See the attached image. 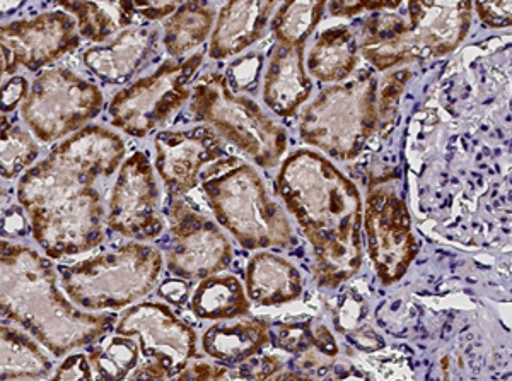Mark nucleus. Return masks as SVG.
<instances>
[{
  "mask_svg": "<svg viewBox=\"0 0 512 381\" xmlns=\"http://www.w3.org/2000/svg\"><path fill=\"white\" fill-rule=\"evenodd\" d=\"M125 142L89 125L62 139L18 183V202L47 257L59 260L89 252L105 240L106 211L96 182L120 170Z\"/></svg>",
  "mask_w": 512,
  "mask_h": 381,
  "instance_id": "nucleus-1",
  "label": "nucleus"
},
{
  "mask_svg": "<svg viewBox=\"0 0 512 381\" xmlns=\"http://www.w3.org/2000/svg\"><path fill=\"white\" fill-rule=\"evenodd\" d=\"M275 185L311 243L318 284L349 281L362 264V202L354 183L321 154L299 149L282 163Z\"/></svg>",
  "mask_w": 512,
  "mask_h": 381,
  "instance_id": "nucleus-2",
  "label": "nucleus"
},
{
  "mask_svg": "<svg viewBox=\"0 0 512 381\" xmlns=\"http://www.w3.org/2000/svg\"><path fill=\"white\" fill-rule=\"evenodd\" d=\"M52 262L30 247L2 240L0 306L2 315L62 358L91 346L113 329V315H93L65 298Z\"/></svg>",
  "mask_w": 512,
  "mask_h": 381,
  "instance_id": "nucleus-3",
  "label": "nucleus"
},
{
  "mask_svg": "<svg viewBox=\"0 0 512 381\" xmlns=\"http://www.w3.org/2000/svg\"><path fill=\"white\" fill-rule=\"evenodd\" d=\"M202 188L217 223L246 250L296 247L294 229L284 211L267 192L253 166L227 159L221 170L205 173Z\"/></svg>",
  "mask_w": 512,
  "mask_h": 381,
  "instance_id": "nucleus-4",
  "label": "nucleus"
},
{
  "mask_svg": "<svg viewBox=\"0 0 512 381\" xmlns=\"http://www.w3.org/2000/svg\"><path fill=\"white\" fill-rule=\"evenodd\" d=\"M163 262L158 248L130 241L79 264L60 265V281L70 301L82 310H122L151 293Z\"/></svg>",
  "mask_w": 512,
  "mask_h": 381,
  "instance_id": "nucleus-5",
  "label": "nucleus"
},
{
  "mask_svg": "<svg viewBox=\"0 0 512 381\" xmlns=\"http://www.w3.org/2000/svg\"><path fill=\"white\" fill-rule=\"evenodd\" d=\"M378 81L369 72L323 89L301 117L303 141L335 159H354L378 129Z\"/></svg>",
  "mask_w": 512,
  "mask_h": 381,
  "instance_id": "nucleus-6",
  "label": "nucleus"
},
{
  "mask_svg": "<svg viewBox=\"0 0 512 381\" xmlns=\"http://www.w3.org/2000/svg\"><path fill=\"white\" fill-rule=\"evenodd\" d=\"M190 108L195 118L212 125L260 168H274L286 153V129L255 101L234 93L224 74L200 77L193 84Z\"/></svg>",
  "mask_w": 512,
  "mask_h": 381,
  "instance_id": "nucleus-7",
  "label": "nucleus"
},
{
  "mask_svg": "<svg viewBox=\"0 0 512 381\" xmlns=\"http://www.w3.org/2000/svg\"><path fill=\"white\" fill-rule=\"evenodd\" d=\"M98 86L69 69H48L31 84L21 105L24 124L41 142H55L84 129L103 110Z\"/></svg>",
  "mask_w": 512,
  "mask_h": 381,
  "instance_id": "nucleus-8",
  "label": "nucleus"
},
{
  "mask_svg": "<svg viewBox=\"0 0 512 381\" xmlns=\"http://www.w3.org/2000/svg\"><path fill=\"white\" fill-rule=\"evenodd\" d=\"M202 62L204 53L166 60L158 71L115 94L108 110L113 127L142 139L166 124L192 98V79Z\"/></svg>",
  "mask_w": 512,
  "mask_h": 381,
  "instance_id": "nucleus-9",
  "label": "nucleus"
},
{
  "mask_svg": "<svg viewBox=\"0 0 512 381\" xmlns=\"http://www.w3.org/2000/svg\"><path fill=\"white\" fill-rule=\"evenodd\" d=\"M115 332L139 339L142 363L130 380H171L197 358L195 330L163 303L130 306Z\"/></svg>",
  "mask_w": 512,
  "mask_h": 381,
  "instance_id": "nucleus-10",
  "label": "nucleus"
},
{
  "mask_svg": "<svg viewBox=\"0 0 512 381\" xmlns=\"http://www.w3.org/2000/svg\"><path fill=\"white\" fill-rule=\"evenodd\" d=\"M168 221L166 267L173 276L202 281L233 262V247L221 224L195 211L185 200H169Z\"/></svg>",
  "mask_w": 512,
  "mask_h": 381,
  "instance_id": "nucleus-11",
  "label": "nucleus"
},
{
  "mask_svg": "<svg viewBox=\"0 0 512 381\" xmlns=\"http://www.w3.org/2000/svg\"><path fill=\"white\" fill-rule=\"evenodd\" d=\"M367 252L379 281L390 286L407 274L417 255V240L407 204L390 183L369 190L364 209Z\"/></svg>",
  "mask_w": 512,
  "mask_h": 381,
  "instance_id": "nucleus-12",
  "label": "nucleus"
},
{
  "mask_svg": "<svg viewBox=\"0 0 512 381\" xmlns=\"http://www.w3.org/2000/svg\"><path fill=\"white\" fill-rule=\"evenodd\" d=\"M81 38L77 19L62 11L4 24L0 30L2 76H11L21 65L38 72L77 50Z\"/></svg>",
  "mask_w": 512,
  "mask_h": 381,
  "instance_id": "nucleus-13",
  "label": "nucleus"
},
{
  "mask_svg": "<svg viewBox=\"0 0 512 381\" xmlns=\"http://www.w3.org/2000/svg\"><path fill=\"white\" fill-rule=\"evenodd\" d=\"M159 202L161 194L151 161L137 151L118 170L106 223L111 231L132 240H156L164 231Z\"/></svg>",
  "mask_w": 512,
  "mask_h": 381,
  "instance_id": "nucleus-14",
  "label": "nucleus"
},
{
  "mask_svg": "<svg viewBox=\"0 0 512 381\" xmlns=\"http://www.w3.org/2000/svg\"><path fill=\"white\" fill-rule=\"evenodd\" d=\"M156 170L169 199H183L200 182L204 166L226 156V147L212 125L164 130L154 137Z\"/></svg>",
  "mask_w": 512,
  "mask_h": 381,
  "instance_id": "nucleus-15",
  "label": "nucleus"
},
{
  "mask_svg": "<svg viewBox=\"0 0 512 381\" xmlns=\"http://www.w3.org/2000/svg\"><path fill=\"white\" fill-rule=\"evenodd\" d=\"M473 0H408L410 60L436 59L454 52L472 26Z\"/></svg>",
  "mask_w": 512,
  "mask_h": 381,
  "instance_id": "nucleus-16",
  "label": "nucleus"
},
{
  "mask_svg": "<svg viewBox=\"0 0 512 381\" xmlns=\"http://www.w3.org/2000/svg\"><path fill=\"white\" fill-rule=\"evenodd\" d=\"M158 47V31L152 28H132L118 33L108 45L88 48L84 64L99 81L108 86H122L152 59Z\"/></svg>",
  "mask_w": 512,
  "mask_h": 381,
  "instance_id": "nucleus-17",
  "label": "nucleus"
},
{
  "mask_svg": "<svg viewBox=\"0 0 512 381\" xmlns=\"http://www.w3.org/2000/svg\"><path fill=\"white\" fill-rule=\"evenodd\" d=\"M274 6L275 0H229L212 31L210 59H231L262 40Z\"/></svg>",
  "mask_w": 512,
  "mask_h": 381,
  "instance_id": "nucleus-18",
  "label": "nucleus"
},
{
  "mask_svg": "<svg viewBox=\"0 0 512 381\" xmlns=\"http://www.w3.org/2000/svg\"><path fill=\"white\" fill-rule=\"evenodd\" d=\"M304 45L277 43L263 79V101L277 117H292L311 96Z\"/></svg>",
  "mask_w": 512,
  "mask_h": 381,
  "instance_id": "nucleus-19",
  "label": "nucleus"
},
{
  "mask_svg": "<svg viewBox=\"0 0 512 381\" xmlns=\"http://www.w3.org/2000/svg\"><path fill=\"white\" fill-rule=\"evenodd\" d=\"M246 293L255 305H287L303 293V277L286 258L258 250L246 267Z\"/></svg>",
  "mask_w": 512,
  "mask_h": 381,
  "instance_id": "nucleus-20",
  "label": "nucleus"
},
{
  "mask_svg": "<svg viewBox=\"0 0 512 381\" xmlns=\"http://www.w3.org/2000/svg\"><path fill=\"white\" fill-rule=\"evenodd\" d=\"M272 340L270 325L260 318H229L214 323L204 337L202 349L219 363L241 364L262 352Z\"/></svg>",
  "mask_w": 512,
  "mask_h": 381,
  "instance_id": "nucleus-21",
  "label": "nucleus"
},
{
  "mask_svg": "<svg viewBox=\"0 0 512 381\" xmlns=\"http://www.w3.org/2000/svg\"><path fill=\"white\" fill-rule=\"evenodd\" d=\"M408 23L398 14L376 12L362 23L359 50L376 71H388L410 62L407 47Z\"/></svg>",
  "mask_w": 512,
  "mask_h": 381,
  "instance_id": "nucleus-22",
  "label": "nucleus"
},
{
  "mask_svg": "<svg viewBox=\"0 0 512 381\" xmlns=\"http://www.w3.org/2000/svg\"><path fill=\"white\" fill-rule=\"evenodd\" d=\"M57 6L74 14L79 33L89 42L103 43L134 23L135 0H55Z\"/></svg>",
  "mask_w": 512,
  "mask_h": 381,
  "instance_id": "nucleus-23",
  "label": "nucleus"
},
{
  "mask_svg": "<svg viewBox=\"0 0 512 381\" xmlns=\"http://www.w3.org/2000/svg\"><path fill=\"white\" fill-rule=\"evenodd\" d=\"M359 42L347 26L323 31L308 55V72L321 83H342L359 62Z\"/></svg>",
  "mask_w": 512,
  "mask_h": 381,
  "instance_id": "nucleus-24",
  "label": "nucleus"
},
{
  "mask_svg": "<svg viewBox=\"0 0 512 381\" xmlns=\"http://www.w3.org/2000/svg\"><path fill=\"white\" fill-rule=\"evenodd\" d=\"M250 301L238 277L217 274L202 279L190 299L198 318L216 322L245 317L250 313Z\"/></svg>",
  "mask_w": 512,
  "mask_h": 381,
  "instance_id": "nucleus-25",
  "label": "nucleus"
},
{
  "mask_svg": "<svg viewBox=\"0 0 512 381\" xmlns=\"http://www.w3.org/2000/svg\"><path fill=\"white\" fill-rule=\"evenodd\" d=\"M216 19L214 7L207 0H187L164 23L163 43L173 59L200 47L209 38Z\"/></svg>",
  "mask_w": 512,
  "mask_h": 381,
  "instance_id": "nucleus-26",
  "label": "nucleus"
},
{
  "mask_svg": "<svg viewBox=\"0 0 512 381\" xmlns=\"http://www.w3.org/2000/svg\"><path fill=\"white\" fill-rule=\"evenodd\" d=\"M2 352H0V376L2 380H35L45 378L52 371L47 354L36 344L38 340L26 330L2 325Z\"/></svg>",
  "mask_w": 512,
  "mask_h": 381,
  "instance_id": "nucleus-27",
  "label": "nucleus"
},
{
  "mask_svg": "<svg viewBox=\"0 0 512 381\" xmlns=\"http://www.w3.org/2000/svg\"><path fill=\"white\" fill-rule=\"evenodd\" d=\"M330 0H286L272 19V31L277 42L286 45H306L320 24Z\"/></svg>",
  "mask_w": 512,
  "mask_h": 381,
  "instance_id": "nucleus-28",
  "label": "nucleus"
},
{
  "mask_svg": "<svg viewBox=\"0 0 512 381\" xmlns=\"http://www.w3.org/2000/svg\"><path fill=\"white\" fill-rule=\"evenodd\" d=\"M140 344L117 334L89 349V361L99 380H127L140 363Z\"/></svg>",
  "mask_w": 512,
  "mask_h": 381,
  "instance_id": "nucleus-29",
  "label": "nucleus"
},
{
  "mask_svg": "<svg viewBox=\"0 0 512 381\" xmlns=\"http://www.w3.org/2000/svg\"><path fill=\"white\" fill-rule=\"evenodd\" d=\"M40 156V147L33 135L21 129L18 124L9 122L2 115V139H0V171L2 178L14 180L35 165Z\"/></svg>",
  "mask_w": 512,
  "mask_h": 381,
  "instance_id": "nucleus-30",
  "label": "nucleus"
},
{
  "mask_svg": "<svg viewBox=\"0 0 512 381\" xmlns=\"http://www.w3.org/2000/svg\"><path fill=\"white\" fill-rule=\"evenodd\" d=\"M274 346L291 354H303L309 349H315L313 325L311 323H287L277 329H270Z\"/></svg>",
  "mask_w": 512,
  "mask_h": 381,
  "instance_id": "nucleus-31",
  "label": "nucleus"
},
{
  "mask_svg": "<svg viewBox=\"0 0 512 381\" xmlns=\"http://www.w3.org/2000/svg\"><path fill=\"white\" fill-rule=\"evenodd\" d=\"M410 77V72H395L391 74L386 81L384 86L378 93V127L381 130H386L393 124L396 115V106H398V100H400V94H402L405 83Z\"/></svg>",
  "mask_w": 512,
  "mask_h": 381,
  "instance_id": "nucleus-32",
  "label": "nucleus"
},
{
  "mask_svg": "<svg viewBox=\"0 0 512 381\" xmlns=\"http://www.w3.org/2000/svg\"><path fill=\"white\" fill-rule=\"evenodd\" d=\"M263 57L260 53H251L245 59L238 60L236 64L231 65L229 69V86L234 93L238 91H255L258 86V79L262 74Z\"/></svg>",
  "mask_w": 512,
  "mask_h": 381,
  "instance_id": "nucleus-33",
  "label": "nucleus"
},
{
  "mask_svg": "<svg viewBox=\"0 0 512 381\" xmlns=\"http://www.w3.org/2000/svg\"><path fill=\"white\" fill-rule=\"evenodd\" d=\"M478 18L487 28H511L512 0H475Z\"/></svg>",
  "mask_w": 512,
  "mask_h": 381,
  "instance_id": "nucleus-34",
  "label": "nucleus"
},
{
  "mask_svg": "<svg viewBox=\"0 0 512 381\" xmlns=\"http://www.w3.org/2000/svg\"><path fill=\"white\" fill-rule=\"evenodd\" d=\"M277 371H282V361L277 356H260L246 359L238 364L233 378L241 380H272Z\"/></svg>",
  "mask_w": 512,
  "mask_h": 381,
  "instance_id": "nucleus-35",
  "label": "nucleus"
},
{
  "mask_svg": "<svg viewBox=\"0 0 512 381\" xmlns=\"http://www.w3.org/2000/svg\"><path fill=\"white\" fill-rule=\"evenodd\" d=\"M402 0H330L328 11L338 18H350L364 11H383V9H396Z\"/></svg>",
  "mask_w": 512,
  "mask_h": 381,
  "instance_id": "nucleus-36",
  "label": "nucleus"
},
{
  "mask_svg": "<svg viewBox=\"0 0 512 381\" xmlns=\"http://www.w3.org/2000/svg\"><path fill=\"white\" fill-rule=\"evenodd\" d=\"M93 371L88 354L77 352V354H72L64 359V363L60 364L59 370L52 376V380H91Z\"/></svg>",
  "mask_w": 512,
  "mask_h": 381,
  "instance_id": "nucleus-37",
  "label": "nucleus"
},
{
  "mask_svg": "<svg viewBox=\"0 0 512 381\" xmlns=\"http://www.w3.org/2000/svg\"><path fill=\"white\" fill-rule=\"evenodd\" d=\"M229 371L231 370H227V368L219 366V364L204 363V361H197V358H195L188 363L187 368L181 371L180 375L176 376V380H226V378H229Z\"/></svg>",
  "mask_w": 512,
  "mask_h": 381,
  "instance_id": "nucleus-38",
  "label": "nucleus"
},
{
  "mask_svg": "<svg viewBox=\"0 0 512 381\" xmlns=\"http://www.w3.org/2000/svg\"><path fill=\"white\" fill-rule=\"evenodd\" d=\"M30 89V84H28V81L23 76L9 79L2 86V115H9L14 110H18V106L23 105L24 100L28 98Z\"/></svg>",
  "mask_w": 512,
  "mask_h": 381,
  "instance_id": "nucleus-39",
  "label": "nucleus"
},
{
  "mask_svg": "<svg viewBox=\"0 0 512 381\" xmlns=\"http://www.w3.org/2000/svg\"><path fill=\"white\" fill-rule=\"evenodd\" d=\"M187 0H135L137 14L149 21H159L175 14Z\"/></svg>",
  "mask_w": 512,
  "mask_h": 381,
  "instance_id": "nucleus-40",
  "label": "nucleus"
},
{
  "mask_svg": "<svg viewBox=\"0 0 512 381\" xmlns=\"http://www.w3.org/2000/svg\"><path fill=\"white\" fill-rule=\"evenodd\" d=\"M158 293L161 298L169 301L171 305H185L188 298H190V284H188L187 279L176 277L173 281L164 282L163 286L159 288Z\"/></svg>",
  "mask_w": 512,
  "mask_h": 381,
  "instance_id": "nucleus-41",
  "label": "nucleus"
},
{
  "mask_svg": "<svg viewBox=\"0 0 512 381\" xmlns=\"http://www.w3.org/2000/svg\"><path fill=\"white\" fill-rule=\"evenodd\" d=\"M313 337H315L316 351L323 352L328 358L337 356V344H335L333 335L328 332L325 325H313Z\"/></svg>",
  "mask_w": 512,
  "mask_h": 381,
  "instance_id": "nucleus-42",
  "label": "nucleus"
}]
</instances>
